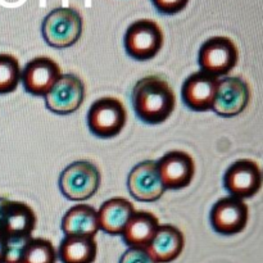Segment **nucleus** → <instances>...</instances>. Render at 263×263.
<instances>
[{
	"label": "nucleus",
	"instance_id": "obj_21",
	"mask_svg": "<svg viewBox=\"0 0 263 263\" xmlns=\"http://www.w3.org/2000/svg\"><path fill=\"white\" fill-rule=\"evenodd\" d=\"M53 243L44 238H30L15 252L12 263H57Z\"/></svg>",
	"mask_w": 263,
	"mask_h": 263
},
{
	"label": "nucleus",
	"instance_id": "obj_4",
	"mask_svg": "<svg viewBox=\"0 0 263 263\" xmlns=\"http://www.w3.org/2000/svg\"><path fill=\"white\" fill-rule=\"evenodd\" d=\"M163 31L153 20L141 18L127 27L123 37L125 50L130 58L145 62L153 59L163 46Z\"/></svg>",
	"mask_w": 263,
	"mask_h": 263
},
{
	"label": "nucleus",
	"instance_id": "obj_7",
	"mask_svg": "<svg viewBox=\"0 0 263 263\" xmlns=\"http://www.w3.org/2000/svg\"><path fill=\"white\" fill-rule=\"evenodd\" d=\"M239 51L235 43L228 36H212L202 44L198 54L200 71L212 76H225L235 68Z\"/></svg>",
	"mask_w": 263,
	"mask_h": 263
},
{
	"label": "nucleus",
	"instance_id": "obj_24",
	"mask_svg": "<svg viewBox=\"0 0 263 263\" xmlns=\"http://www.w3.org/2000/svg\"><path fill=\"white\" fill-rule=\"evenodd\" d=\"M120 263H157L144 248H128L121 257Z\"/></svg>",
	"mask_w": 263,
	"mask_h": 263
},
{
	"label": "nucleus",
	"instance_id": "obj_25",
	"mask_svg": "<svg viewBox=\"0 0 263 263\" xmlns=\"http://www.w3.org/2000/svg\"><path fill=\"white\" fill-rule=\"evenodd\" d=\"M10 244L3 235H0V263H9Z\"/></svg>",
	"mask_w": 263,
	"mask_h": 263
},
{
	"label": "nucleus",
	"instance_id": "obj_17",
	"mask_svg": "<svg viewBox=\"0 0 263 263\" xmlns=\"http://www.w3.org/2000/svg\"><path fill=\"white\" fill-rule=\"evenodd\" d=\"M159 228V221L148 211H135L123 229L122 240L128 248H144L151 244Z\"/></svg>",
	"mask_w": 263,
	"mask_h": 263
},
{
	"label": "nucleus",
	"instance_id": "obj_22",
	"mask_svg": "<svg viewBox=\"0 0 263 263\" xmlns=\"http://www.w3.org/2000/svg\"><path fill=\"white\" fill-rule=\"evenodd\" d=\"M21 82L20 62L12 54L0 53V95L10 94Z\"/></svg>",
	"mask_w": 263,
	"mask_h": 263
},
{
	"label": "nucleus",
	"instance_id": "obj_8",
	"mask_svg": "<svg viewBox=\"0 0 263 263\" xmlns=\"http://www.w3.org/2000/svg\"><path fill=\"white\" fill-rule=\"evenodd\" d=\"M45 107L55 115H71L76 112L85 99V85L73 73L61 74L45 95Z\"/></svg>",
	"mask_w": 263,
	"mask_h": 263
},
{
	"label": "nucleus",
	"instance_id": "obj_10",
	"mask_svg": "<svg viewBox=\"0 0 263 263\" xmlns=\"http://www.w3.org/2000/svg\"><path fill=\"white\" fill-rule=\"evenodd\" d=\"M248 205L243 199L225 197L213 204L210 213L211 226L220 235L231 236L240 234L248 223Z\"/></svg>",
	"mask_w": 263,
	"mask_h": 263
},
{
	"label": "nucleus",
	"instance_id": "obj_3",
	"mask_svg": "<svg viewBox=\"0 0 263 263\" xmlns=\"http://www.w3.org/2000/svg\"><path fill=\"white\" fill-rule=\"evenodd\" d=\"M41 33L45 43L51 48H69L82 35L81 14L73 8H55L44 18Z\"/></svg>",
	"mask_w": 263,
	"mask_h": 263
},
{
	"label": "nucleus",
	"instance_id": "obj_23",
	"mask_svg": "<svg viewBox=\"0 0 263 263\" xmlns=\"http://www.w3.org/2000/svg\"><path fill=\"white\" fill-rule=\"evenodd\" d=\"M187 3H189V0H152V4L154 5V8L161 14L166 15L177 14L186 8Z\"/></svg>",
	"mask_w": 263,
	"mask_h": 263
},
{
	"label": "nucleus",
	"instance_id": "obj_19",
	"mask_svg": "<svg viewBox=\"0 0 263 263\" xmlns=\"http://www.w3.org/2000/svg\"><path fill=\"white\" fill-rule=\"evenodd\" d=\"M64 235L94 236L99 231L98 212L89 204H77L69 208L62 218Z\"/></svg>",
	"mask_w": 263,
	"mask_h": 263
},
{
	"label": "nucleus",
	"instance_id": "obj_13",
	"mask_svg": "<svg viewBox=\"0 0 263 263\" xmlns=\"http://www.w3.org/2000/svg\"><path fill=\"white\" fill-rule=\"evenodd\" d=\"M61 74V67L55 61L49 57H37L21 69V81L28 94L45 97Z\"/></svg>",
	"mask_w": 263,
	"mask_h": 263
},
{
	"label": "nucleus",
	"instance_id": "obj_11",
	"mask_svg": "<svg viewBox=\"0 0 263 263\" xmlns=\"http://www.w3.org/2000/svg\"><path fill=\"white\" fill-rule=\"evenodd\" d=\"M249 100L251 89L244 80L240 77H223L218 80L212 109L220 117H235L246 110Z\"/></svg>",
	"mask_w": 263,
	"mask_h": 263
},
{
	"label": "nucleus",
	"instance_id": "obj_20",
	"mask_svg": "<svg viewBox=\"0 0 263 263\" xmlns=\"http://www.w3.org/2000/svg\"><path fill=\"white\" fill-rule=\"evenodd\" d=\"M97 254L94 236L66 235L59 244L57 257L62 263H94Z\"/></svg>",
	"mask_w": 263,
	"mask_h": 263
},
{
	"label": "nucleus",
	"instance_id": "obj_16",
	"mask_svg": "<svg viewBox=\"0 0 263 263\" xmlns=\"http://www.w3.org/2000/svg\"><path fill=\"white\" fill-rule=\"evenodd\" d=\"M185 247L184 234L174 225H159L151 244L146 247L149 256L157 263H170L180 257Z\"/></svg>",
	"mask_w": 263,
	"mask_h": 263
},
{
	"label": "nucleus",
	"instance_id": "obj_18",
	"mask_svg": "<svg viewBox=\"0 0 263 263\" xmlns=\"http://www.w3.org/2000/svg\"><path fill=\"white\" fill-rule=\"evenodd\" d=\"M98 212L99 230L109 235H121L126 223L135 212L133 203L125 198H110L105 200Z\"/></svg>",
	"mask_w": 263,
	"mask_h": 263
},
{
	"label": "nucleus",
	"instance_id": "obj_5",
	"mask_svg": "<svg viewBox=\"0 0 263 263\" xmlns=\"http://www.w3.org/2000/svg\"><path fill=\"white\" fill-rule=\"evenodd\" d=\"M100 172L95 164L77 161L67 166L59 176V190L72 202H82L91 198L100 186Z\"/></svg>",
	"mask_w": 263,
	"mask_h": 263
},
{
	"label": "nucleus",
	"instance_id": "obj_12",
	"mask_svg": "<svg viewBox=\"0 0 263 263\" xmlns=\"http://www.w3.org/2000/svg\"><path fill=\"white\" fill-rule=\"evenodd\" d=\"M156 162L164 189L180 190L192 184L195 174V163L189 153L172 151Z\"/></svg>",
	"mask_w": 263,
	"mask_h": 263
},
{
	"label": "nucleus",
	"instance_id": "obj_14",
	"mask_svg": "<svg viewBox=\"0 0 263 263\" xmlns=\"http://www.w3.org/2000/svg\"><path fill=\"white\" fill-rule=\"evenodd\" d=\"M127 189L138 202L152 203L161 199L164 186L159 177L156 161H144L136 164L127 177Z\"/></svg>",
	"mask_w": 263,
	"mask_h": 263
},
{
	"label": "nucleus",
	"instance_id": "obj_2",
	"mask_svg": "<svg viewBox=\"0 0 263 263\" xmlns=\"http://www.w3.org/2000/svg\"><path fill=\"white\" fill-rule=\"evenodd\" d=\"M35 229L36 215L30 205L20 200L0 198V235L10 244L9 263H12L17 249L32 238Z\"/></svg>",
	"mask_w": 263,
	"mask_h": 263
},
{
	"label": "nucleus",
	"instance_id": "obj_6",
	"mask_svg": "<svg viewBox=\"0 0 263 263\" xmlns=\"http://www.w3.org/2000/svg\"><path fill=\"white\" fill-rule=\"evenodd\" d=\"M127 122V112L120 99L104 97L95 100L87 113V126L92 135L100 139L117 136Z\"/></svg>",
	"mask_w": 263,
	"mask_h": 263
},
{
	"label": "nucleus",
	"instance_id": "obj_15",
	"mask_svg": "<svg viewBox=\"0 0 263 263\" xmlns=\"http://www.w3.org/2000/svg\"><path fill=\"white\" fill-rule=\"evenodd\" d=\"M218 77L207 72L198 71L184 81L181 98L184 104L194 112H207L212 109L217 91Z\"/></svg>",
	"mask_w": 263,
	"mask_h": 263
},
{
	"label": "nucleus",
	"instance_id": "obj_9",
	"mask_svg": "<svg viewBox=\"0 0 263 263\" xmlns=\"http://www.w3.org/2000/svg\"><path fill=\"white\" fill-rule=\"evenodd\" d=\"M223 186L231 197L252 198L262 187V172L252 159H238L229 166L223 175Z\"/></svg>",
	"mask_w": 263,
	"mask_h": 263
},
{
	"label": "nucleus",
	"instance_id": "obj_1",
	"mask_svg": "<svg viewBox=\"0 0 263 263\" xmlns=\"http://www.w3.org/2000/svg\"><path fill=\"white\" fill-rule=\"evenodd\" d=\"M131 102L134 112L141 122L159 125L171 117L176 97L163 77L152 74L136 82L131 92Z\"/></svg>",
	"mask_w": 263,
	"mask_h": 263
}]
</instances>
